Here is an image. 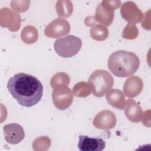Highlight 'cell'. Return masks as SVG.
Segmentation results:
<instances>
[{"label": "cell", "instance_id": "1", "mask_svg": "<svg viewBox=\"0 0 151 151\" xmlns=\"http://www.w3.org/2000/svg\"><path fill=\"white\" fill-rule=\"evenodd\" d=\"M7 88L21 106L31 107L41 99L43 86L41 81L31 74L19 73L11 77Z\"/></svg>", "mask_w": 151, "mask_h": 151}, {"label": "cell", "instance_id": "2", "mask_svg": "<svg viewBox=\"0 0 151 151\" xmlns=\"http://www.w3.org/2000/svg\"><path fill=\"white\" fill-rule=\"evenodd\" d=\"M107 65L110 72L118 77H127L134 74L140 65V60L134 52L118 50L109 57Z\"/></svg>", "mask_w": 151, "mask_h": 151}, {"label": "cell", "instance_id": "3", "mask_svg": "<svg viewBox=\"0 0 151 151\" xmlns=\"http://www.w3.org/2000/svg\"><path fill=\"white\" fill-rule=\"evenodd\" d=\"M93 94L97 97H103L113 86V76L106 70L99 69L94 71L88 80Z\"/></svg>", "mask_w": 151, "mask_h": 151}, {"label": "cell", "instance_id": "4", "mask_svg": "<svg viewBox=\"0 0 151 151\" xmlns=\"http://www.w3.org/2000/svg\"><path fill=\"white\" fill-rule=\"evenodd\" d=\"M81 47V40L71 35L59 38L54 44V48L56 53L63 58H70L76 55Z\"/></svg>", "mask_w": 151, "mask_h": 151}, {"label": "cell", "instance_id": "5", "mask_svg": "<svg viewBox=\"0 0 151 151\" xmlns=\"http://www.w3.org/2000/svg\"><path fill=\"white\" fill-rule=\"evenodd\" d=\"M113 1H103L97 5L94 16L96 22L106 26H109L111 24L114 17V11L118 8L121 4L120 1H116L113 5Z\"/></svg>", "mask_w": 151, "mask_h": 151}, {"label": "cell", "instance_id": "6", "mask_svg": "<svg viewBox=\"0 0 151 151\" xmlns=\"http://www.w3.org/2000/svg\"><path fill=\"white\" fill-rule=\"evenodd\" d=\"M53 88L52 97L55 106L59 110L67 109L73 100L71 89L66 85H58Z\"/></svg>", "mask_w": 151, "mask_h": 151}, {"label": "cell", "instance_id": "7", "mask_svg": "<svg viewBox=\"0 0 151 151\" xmlns=\"http://www.w3.org/2000/svg\"><path fill=\"white\" fill-rule=\"evenodd\" d=\"M70 30L69 22L65 19L59 18L55 19L46 27L44 33L48 37L56 38L68 34Z\"/></svg>", "mask_w": 151, "mask_h": 151}, {"label": "cell", "instance_id": "8", "mask_svg": "<svg viewBox=\"0 0 151 151\" xmlns=\"http://www.w3.org/2000/svg\"><path fill=\"white\" fill-rule=\"evenodd\" d=\"M117 119L115 114L110 110H103L94 117L93 124L94 127L101 130H110L116 124Z\"/></svg>", "mask_w": 151, "mask_h": 151}, {"label": "cell", "instance_id": "9", "mask_svg": "<svg viewBox=\"0 0 151 151\" xmlns=\"http://www.w3.org/2000/svg\"><path fill=\"white\" fill-rule=\"evenodd\" d=\"M3 131L5 139L9 144H18L25 137L23 127L17 123H10L5 125L3 127Z\"/></svg>", "mask_w": 151, "mask_h": 151}, {"label": "cell", "instance_id": "10", "mask_svg": "<svg viewBox=\"0 0 151 151\" xmlns=\"http://www.w3.org/2000/svg\"><path fill=\"white\" fill-rule=\"evenodd\" d=\"M78 139V147L80 151H101L106 147V142L101 138L80 135Z\"/></svg>", "mask_w": 151, "mask_h": 151}, {"label": "cell", "instance_id": "11", "mask_svg": "<svg viewBox=\"0 0 151 151\" xmlns=\"http://www.w3.org/2000/svg\"><path fill=\"white\" fill-rule=\"evenodd\" d=\"M143 83L142 80L137 76H131L124 82L123 91L126 96L133 98L137 96L142 91Z\"/></svg>", "mask_w": 151, "mask_h": 151}, {"label": "cell", "instance_id": "12", "mask_svg": "<svg viewBox=\"0 0 151 151\" xmlns=\"http://www.w3.org/2000/svg\"><path fill=\"white\" fill-rule=\"evenodd\" d=\"M124 113L126 117L134 123H138L143 118V113L140 106L133 99H128L126 101Z\"/></svg>", "mask_w": 151, "mask_h": 151}, {"label": "cell", "instance_id": "13", "mask_svg": "<svg viewBox=\"0 0 151 151\" xmlns=\"http://www.w3.org/2000/svg\"><path fill=\"white\" fill-rule=\"evenodd\" d=\"M106 98L112 107L118 109H123L126 104V100L124 96L122 91L117 89L110 90L106 95Z\"/></svg>", "mask_w": 151, "mask_h": 151}, {"label": "cell", "instance_id": "14", "mask_svg": "<svg viewBox=\"0 0 151 151\" xmlns=\"http://www.w3.org/2000/svg\"><path fill=\"white\" fill-rule=\"evenodd\" d=\"M91 37L97 41L105 40L109 35V31L104 25L98 24L92 27L90 30Z\"/></svg>", "mask_w": 151, "mask_h": 151}]
</instances>
